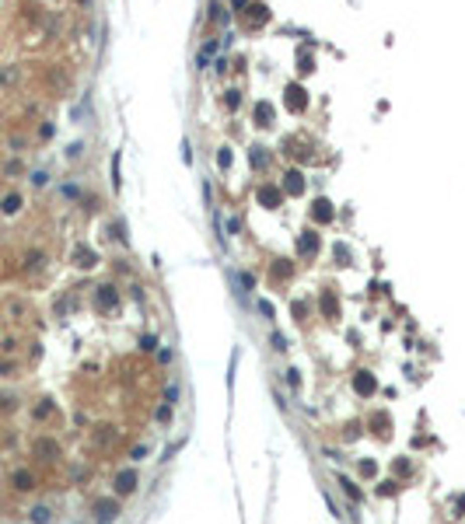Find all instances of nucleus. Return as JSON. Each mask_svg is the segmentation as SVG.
I'll use <instances>...</instances> for the list:
<instances>
[{
	"label": "nucleus",
	"instance_id": "nucleus-1",
	"mask_svg": "<svg viewBox=\"0 0 465 524\" xmlns=\"http://www.w3.org/2000/svg\"><path fill=\"white\" fill-rule=\"evenodd\" d=\"M116 514H119V507H116L112 500L95 503V521H98V524H112V521H116Z\"/></svg>",
	"mask_w": 465,
	"mask_h": 524
},
{
	"label": "nucleus",
	"instance_id": "nucleus-2",
	"mask_svg": "<svg viewBox=\"0 0 465 524\" xmlns=\"http://www.w3.org/2000/svg\"><path fill=\"white\" fill-rule=\"evenodd\" d=\"M133 489H137V472H119L116 493H133Z\"/></svg>",
	"mask_w": 465,
	"mask_h": 524
},
{
	"label": "nucleus",
	"instance_id": "nucleus-3",
	"mask_svg": "<svg viewBox=\"0 0 465 524\" xmlns=\"http://www.w3.org/2000/svg\"><path fill=\"white\" fill-rule=\"evenodd\" d=\"M284 189H287V192H301V189H305V175H301V171H287Z\"/></svg>",
	"mask_w": 465,
	"mask_h": 524
},
{
	"label": "nucleus",
	"instance_id": "nucleus-4",
	"mask_svg": "<svg viewBox=\"0 0 465 524\" xmlns=\"http://www.w3.org/2000/svg\"><path fill=\"white\" fill-rule=\"evenodd\" d=\"M0 210H4V214H18V210H21V196H18V192H7V196L0 199Z\"/></svg>",
	"mask_w": 465,
	"mask_h": 524
},
{
	"label": "nucleus",
	"instance_id": "nucleus-5",
	"mask_svg": "<svg viewBox=\"0 0 465 524\" xmlns=\"http://www.w3.org/2000/svg\"><path fill=\"white\" fill-rule=\"evenodd\" d=\"M49 521H53V510H49L46 503L32 507V524H49Z\"/></svg>",
	"mask_w": 465,
	"mask_h": 524
},
{
	"label": "nucleus",
	"instance_id": "nucleus-6",
	"mask_svg": "<svg viewBox=\"0 0 465 524\" xmlns=\"http://www.w3.org/2000/svg\"><path fill=\"white\" fill-rule=\"evenodd\" d=\"M98 304H102V307H116V304H119L116 290H112V287H98Z\"/></svg>",
	"mask_w": 465,
	"mask_h": 524
},
{
	"label": "nucleus",
	"instance_id": "nucleus-7",
	"mask_svg": "<svg viewBox=\"0 0 465 524\" xmlns=\"http://www.w3.org/2000/svg\"><path fill=\"white\" fill-rule=\"evenodd\" d=\"M315 248H318V238H315V234H305V238L298 241V252H301V255H315Z\"/></svg>",
	"mask_w": 465,
	"mask_h": 524
},
{
	"label": "nucleus",
	"instance_id": "nucleus-8",
	"mask_svg": "<svg viewBox=\"0 0 465 524\" xmlns=\"http://www.w3.org/2000/svg\"><path fill=\"white\" fill-rule=\"evenodd\" d=\"M255 119H259V126H269V119H273V109H269L266 101H259V105H255Z\"/></svg>",
	"mask_w": 465,
	"mask_h": 524
},
{
	"label": "nucleus",
	"instance_id": "nucleus-9",
	"mask_svg": "<svg viewBox=\"0 0 465 524\" xmlns=\"http://www.w3.org/2000/svg\"><path fill=\"white\" fill-rule=\"evenodd\" d=\"M32 486H35L32 472H14V489H32Z\"/></svg>",
	"mask_w": 465,
	"mask_h": 524
},
{
	"label": "nucleus",
	"instance_id": "nucleus-10",
	"mask_svg": "<svg viewBox=\"0 0 465 524\" xmlns=\"http://www.w3.org/2000/svg\"><path fill=\"white\" fill-rule=\"evenodd\" d=\"M315 217H318V221H329V217H332V210H329V203H325V199H318V203H315Z\"/></svg>",
	"mask_w": 465,
	"mask_h": 524
},
{
	"label": "nucleus",
	"instance_id": "nucleus-11",
	"mask_svg": "<svg viewBox=\"0 0 465 524\" xmlns=\"http://www.w3.org/2000/svg\"><path fill=\"white\" fill-rule=\"evenodd\" d=\"M339 486H343V493H346V496H353V500H360V489H357V486H353V482H350L346 475L339 479Z\"/></svg>",
	"mask_w": 465,
	"mask_h": 524
},
{
	"label": "nucleus",
	"instance_id": "nucleus-12",
	"mask_svg": "<svg viewBox=\"0 0 465 524\" xmlns=\"http://www.w3.org/2000/svg\"><path fill=\"white\" fill-rule=\"evenodd\" d=\"M25 266H28V269L42 266V252H28V255H25Z\"/></svg>",
	"mask_w": 465,
	"mask_h": 524
},
{
	"label": "nucleus",
	"instance_id": "nucleus-13",
	"mask_svg": "<svg viewBox=\"0 0 465 524\" xmlns=\"http://www.w3.org/2000/svg\"><path fill=\"white\" fill-rule=\"evenodd\" d=\"M164 402H168V405L178 402V384H168V388H164Z\"/></svg>",
	"mask_w": 465,
	"mask_h": 524
},
{
	"label": "nucleus",
	"instance_id": "nucleus-14",
	"mask_svg": "<svg viewBox=\"0 0 465 524\" xmlns=\"http://www.w3.org/2000/svg\"><path fill=\"white\" fill-rule=\"evenodd\" d=\"M259 199H262L266 206H273V203L280 199V192H269V189H262V192H259Z\"/></svg>",
	"mask_w": 465,
	"mask_h": 524
},
{
	"label": "nucleus",
	"instance_id": "nucleus-15",
	"mask_svg": "<svg viewBox=\"0 0 465 524\" xmlns=\"http://www.w3.org/2000/svg\"><path fill=\"white\" fill-rule=\"evenodd\" d=\"M252 164H255V168H262V164H266V154H262V147L252 150Z\"/></svg>",
	"mask_w": 465,
	"mask_h": 524
},
{
	"label": "nucleus",
	"instance_id": "nucleus-16",
	"mask_svg": "<svg viewBox=\"0 0 465 524\" xmlns=\"http://www.w3.org/2000/svg\"><path fill=\"white\" fill-rule=\"evenodd\" d=\"M210 18H214V21H228V14H224V7H217V4L210 7Z\"/></svg>",
	"mask_w": 465,
	"mask_h": 524
},
{
	"label": "nucleus",
	"instance_id": "nucleus-17",
	"mask_svg": "<svg viewBox=\"0 0 465 524\" xmlns=\"http://www.w3.org/2000/svg\"><path fill=\"white\" fill-rule=\"evenodd\" d=\"M305 91L301 87H291V105H305V98H301Z\"/></svg>",
	"mask_w": 465,
	"mask_h": 524
},
{
	"label": "nucleus",
	"instance_id": "nucleus-18",
	"mask_svg": "<svg viewBox=\"0 0 465 524\" xmlns=\"http://www.w3.org/2000/svg\"><path fill=\"white\" fill-rule=\"evenodd\" d=\"M32 182H35V185H46V182H49V175H46V171H35V175H32Z\"/></svg>",
	"mask_w": 465,
	"mask_h": 524
},
{
	"label": "nucleus",
	"instance_id": "nucleus-19",
	"mask_svg": "<svg viewBox=\"0 0 465 524\" xmlns=\"http://www.w3.org/2000/svg\"><path fill=\"white\" fill-rule=\"evenodd\" d=\"M273 346H276V350H287V339H284L280 332H273Z\"/></svg>",
	"mask_w": 465,
	"mask_h": 524
},
{
	"label": "nucleus",
	"instance_id": "nucleus-20",
	"mask_svg": "<svg viewBox=\"0 0 465 524\" xmlns=\"http://www.w3.org/2000/svg\"><path fill=\"white\" fill-rule=\"evenodd\" d=\"M238 231H241V221L231 217V221H228V234H238Z\"/></svg>",
	"mask_w": 465,
	"mask_h": 524
},
{
	"label": "nucleus",
	"instance_id": "nucleus-21",
	"mask_svg": "<svg viewBox=\"0 0 465 524\" xmlns=\"http://www.w3.org/2000/svg\"><path fill=\"white\" fill-rule=\"evenodd\" d=\"M287 381H291V388H298V384H301V374H298V371H287Z\"/></svg>",
	"mask_w": 465,
	"mask_h": 524
},
{
	"label": "nucleus",
	"instance_id": "nucleus-22",
	"mask_svg": "<svg viewBox=\"0 0 465 524\" xmlns=\"http://www.w3.org/2000/svg\"><path fill=\"white\" fill-rule=\"evenodd\" d=\"M259 311H262L266 318H273V304H266V300H259Z\"/></svg>",
	"mask_w": 465,
	"mask_h": 524
},
{
	"label": "nucleus",
	"instance_id": "nucleus-23",
	"mask_svg": "<svg viewBox=\"0 0 465 524\" xmlns=\"http://www.w3.org/2000/svg\"><path fill=\"white\" fill-rule=\"evenodd\" d=\"M182 161H185V164L193 161V147H189V144H182Z\"/></svg>",
	"mask_w": 465,
	"mask_h": 524
},
{
	"label": "nucleus",
	"instance_id": "nucleus-24",
	"mask_svg": "<svg viewBox=\"0 0 465 524\" xmlns=\"http://www.w3.org/2000/svg\"><path fill=\"white\" fill-rule=\"evenodd\" d=\"M67 157H80V144H70V147H67Z\"/></svg>",
	"mask_w": 465,
	"mask_h": 524
},
{
	"label": "nucleus",
	"instance_id": "nucleus-25",
	"mask_svg": "<svg viewBox=\"0 0 465 524\" xmlns=\"http://www.w3.org/2000/svg\"><path fill=\"white\" fill-rule=\"evenodd\" d=\"M231 4H234V7H245V4H248V0H231Z\"/></svg>",
	"mask_w": 465,
	"mask_h": 524
}]
</instances>
